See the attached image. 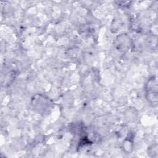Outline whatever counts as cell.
<instances>
[{"label": "cell", "mask_w": 158, "mask_h": 158, "mask_svg": "<svg viewBox=\"0 0 158 158\" xmlns=\"http://www.w3.org/2000/svg\"><path fill=\"white\" fill-rule=\"evenodd\" d=\"M147 88H146V93L148 96V99L151 102L154 103L153 99H155L156 101H157V98H156L153 94L157 96V83L156 80H153V78L152 79H150L148 83H147Z\"/></svg>", "instance_id": "1"}]
</instances>
